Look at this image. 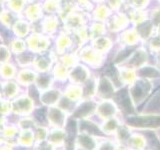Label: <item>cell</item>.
Returning a JSON list of instances; mask_svg holds the SVG:
<instances>
[{
    "instance_id": "5b68a950",
    "label": "cell",
    "mask_w": 160,
    "mask_h": 150,
    "mask_svg": "<svg viewBox=\"0 0 160 150\" xmlns=\"http://www.w3.org/2000/svg\"><path fill=\"white\" fill-rule=\"evenodd\" d=\"M57 18L53 16H48L44 19L42 23V30L45 34H51L53 33L57 28Z\"/></svg>"
},
{
    "instance_id": "ba28073f",
    "label": "cell",
    "mask_w": 160,
    "mask_h": 150,
    "mask_svg": "<svg viewBox=\"0 0 160 150\" xmlns=\"http://www.w3.org/2000/svg\"><path fill=\"white\" fill-rule=\"evenodd\" d=\"M26 0H7V5L10 11L14 13H19L24 10Z\"/></svg>"
},
{
    "instance_id": "7a4b0ae2",
    "label": "cell",
    "mask_w": 160,
    "mask_h": 150,
    "mask_svg": "<svg viewBox=\"0 0 160 150\" xmlns=\"http://www.w3.org/2000/svg\"><path fill=\"white\" fill-rule=\"evenodd\" d=\"M12 30L18 38H24L28 36L30 33V24L23 19L16 20L12 25Z\"/></svg>"
},
{
    "instance_id": "d6986e66",
    "label": "cell",
    "mask_w": 160,
    "mask_h": 150,
    "mask_svg": "<svg viewBox=\"0 0 160 150\" xmlns=\"http://www.w3.org/2000/svg\"><path fill=\"white\" fill-rule=\"evenodd\" d=\"M150 28H151V25H150V23H144L143 25H141V26H139V33H141L142 36L146 37L147 35L149 34Z\"/></svg>"
},
{
    "instance_id": "8fae6325",
    "label": "cell",
    "mask_w": 160,
    "mask_h": 150,
    "mask_svg": "<svg viewBox=\"0 0 160 150\" xmlns=\"http://www.w3.org/2000/svg\"><path fill=\"white\" fill-rule=\"evenodd\" d=\"M51 62H50V60L46 57H39L37 59H35L34 61V65L35 67H36L38 70H40V71H46V70H48L50 68V64Z\"/></svg>"
},
{
    "instance_id": "ffe728a7",
    "label": "cell",
    "mask_w": 160,
    "mask_h": 150,
    "mask_svg": "<svg viewBox=\"0 0 160 150\" xmlns=\"http://www.w3.org/2000/svg\"><path fill=\"white\" fill-rule=\"evenodd\" d=\"M62 62H63V65H73V63L75 62L74 55H71V54L64 55L62 57Z\"/></svg>"
},
{
    "instance_id": "277c9868",
    "label": "cell",
    "mask_w": 160,
    "mask_h": 150,
    "mask_svg": "<svg viewBox=\"0 0 160 150\" xmlns=\"http://www.w3.org/2000/svg\"><path fill=\"white\" fill-rule=\"evenodd\" d=\"M82 19L79 15L70 14L65 18V27L69 30H79L81 28Z\"/></svg>"
},
{
    "instance_id": "ac0fdd59",
    "label": "cell",
    "mask_w": 160,
    "mask_h": 150,
    "mask_svg": "<svg viewBox=\"0 0 160 150\" xmlns=\"http://www.w3.org/2000/svg\"><path fill=\"white\" fill-rule=\"evenodd\" d=\"M141 74L144 75V76H147V75H149L150 77H155L158 75V72L155 70L154 68H151V67H146L141 70Z\"/></svg>"
},
{
    "instance_id": "52a82bcc",
    "label": "cell",
    "mask_w": 160,
    "mask_h": 150,
    "mask_svg": "<svg viewBox=\"0 0 160 150\" xmlns=\"http://www.w3.org/2000/svg\"><path fill=\"white\" fill-rule=\"evenodd\" d=\"M71 45V39L69 38L68 35L62 34L58 37L56 41V48L59 53H62L65 49H67Z\"/></svg>"
},
{
    "instance_id": "5bb4252c",
    "label": "cell",
    "mask_w": 160,
    "mask_h": 150,
    "mask_svg": "<svg viewBox=\"0 0 160 150\" xmlns=\"http://www.w3.org/2000/svg\"><path fill=\"white\" fill-rule=\"evenodd\" d=\"M81 56L88 62H91L96 59V54H95L91 49H84L81 52Z\"/></svg>"
},
{
    "instance_id": "7c38bea8",
    "label": "cell",
    "mask_w": 160,
    "mask_h": 150,
    "mask_svg": "<svg viewBox=\"0 0 160 150\" xmlns=\"http://www.w3.org/2000/svg\"><path fill=\"white\" fill-rule=\"evenodd\" d=\"M117 101L126 109L130 108V102H129V99L127 97V92H126V90H125V89L121 90V91L118 93Z\"/></svg>"
},
{
    "instance_id": "603a6c76",
    "label": "cell",
    "mask_w": 160,
    "mask_h": 150,
    "mask_svg": "<svg viewBox=\"0 0 160 150\" xmlns=\"http://www.w3.org/2000/svg\"><path fill=\"white\" fill-rule=\"evenodd\" d=\"M145 0H133V2L135 5H142L144 3Z\"/></svg>"
},
{
    "instance_id": "8992f818",
    "label": "cell",
    "mask_w": 160,
    "mask_h": 150,
    "mask_svg": "<svg viewBox=\"0 0 160 150\" xmlns=\"http://www.w3.org/2000/svg\"><path fill=\"white\" fill-rule=\"evenodd\" d=\"M11 51L15 54H22L26 50L27 44L26 41H24L22 38H15L11 42Z\"/></svg>"
},
{
    "instance_id": "6da1fadb",
    "label": "cell",
    "mask_w": 160,
    "mask_h": 150,
    "mask_svg": "<svg viewBox=\"0 0 160 150\" xmlns=\"http://www.w3.org/2000/svg\"><path fill=\"white\" fill-rule=\"evenodd\" d=\"M49 38L43 34L33 32L28 36L26 40L27 47L34 53H42L46 51L49 46Z\"/></svg>"
},
{
    "instance_id": "e0dca14e",
    "label": "cell",
    "mask_w": 160,
    "mask_h": 150,
    "mask_svg": "<svg viewBox=\"0 0 160 150\" xmlns=\"http://www.w3.org/2000/svg\"><path fill=\"white\" fill-rule=\"evenodd\" d=\"M144 59H145V53H143L141 51H138L136 53V55L133 57V59L131 60V63L133 65H139V63L142 62Z\"/></svg>"
},
{
    "instance_id": "cb8c5ba5",
    "label": "cell",
    "mask_w": 160,
    "mask_h": 150,
    "mask_svg": "<svg viewBox=\"0 0 160 150\" xmlns=\"http://www.w3.org/2000/svg\"><path fill=\"white\" fill-rule=\"evenodd\" d=\"M2 11H3V10H2V8H1V6H0V15H1V13H2Z\"/></svg>"
},
{
    "instance_id": "9c48e42d",
    "label": "cell",
    "mask_w": 160,
    "mask_h": 150,
    "mask_svg": "<svg viewBox=\"0 0 160 150\" xmlns=\"http://www.w3.org/2000/svg\"><path fill=\"white\" fill-rule=\"evenodd\" d=\"M42 9L47 13H54L60 9V1L59 0H45L43 3Z\"/></svg>"
},
{
    "instance_id": "2e32d148",
    "label": "cell",
    "mask_w": 160,
    "mask_h": 150,
    "mask_svg": "<svg viewBox=\"0 0 160 150\" xmlns=\"http://www.w3.org/2000/svg\"><path fill=\"white\" fill-rule=\"evenodd\" d=\"M1 70H2V73L6 76H9V75H12L14 72V67L12 66L10 63H3L2 66H1Z\"/></svg>"
},
{
    "instance_id": "7402d4cb",
    "label": "cell",
    "mask_w": 160,
    "mask_h": 150,
    "mask_svg": "<svg viewBox=\"0 0 160 150\" xmlns=\"http://www.w3.org/2000/svg\"><path fill=\"white\" fill-rule=\"evenodd\" d=\"M151 46L155 49H158L160 47V39L159 38H154L151 41Z\"/></svg>"
},
{
    "instance_id": "4fadbf2b",
    "label": "cell",
    "mask_w": 160,
    "mask_h": 150,
    "mask_svg": "<svg viewBox=\"0 0 160 150\" xmlns=\"http://www.w3.org/2000/svg\"><path fill=\"white\" fill-rule=\"evenodd\" d=\"M9 58L10 50L6 46H4V45H0V63H6Z\"/></svg>"
},
{
    "instance_id": "30bf717a",
    "label": "cell",
    "mask_w": 160,
    "mask_h": 150,
    "mask_svg": "<svg viewBox=\"0 0 160 150\" xmlns=\"http://www.w3.org/2000/svg\"><path fill=\"white\" fill-rule=\"evenodd\" d=\"M0 21L4 24L5 26L12 27V25L14 24V18L12 15V11L10 10H3L1 15H0Z\"/></svg>"
},
{
    "instance_id": "d4e9b609",
    "label": "cell",
    "mask_w": 160,
    "mask_h": 150,
    "mask_svg": "<svg viewBox=\"0 0 160 150\" xmlns=\"http://www.w3.org/2000/svg\"><path fill=\"white\" fill-rule=\"evenodd\" d=\"M26 1H31L32 2V1H36V0H26Z\"/></svg>"
},
{
    "instance_id": "9a60e30c",
    "label": "cell",
    "mask_w": 160,
    "mask_h": 150,
    "mask_svg": "<svg viewBox=\"0 0 160 150\" xmlns=\"http://www.w3.org/2000/svg\"><path fill=\"white\" fill-rule=\"evenodd\" d=\"M109 46V41L107 39H97L95 41V47L98 50H104L107 49Z\"/></svg>"
},
{
    "instance_id": "44dd1931",
    "label": "cell",
    "mask_w": 160,
    "mask_h": 150,
    "mask_svg": "<svg viewBox=\"0 0 160 150\" xmlns=\"http://www.w3.org/2000/svg\"><path fill=\"white\" fill-rule=\"evenodd\" d=\"M150 107L153 108V109H159L160 108V91L155 95V97L153 98Z\"/></svg>"
},
{
    "instance_id": "3957f363",
    "label": "cell",
    "mask_w": 160,
    "mask_h": 150,
    "mask_svg": "<svg viewBox=\"0 0 160 150\" xmlns=\"http://www.w3.org/2000/svg\"><path fill=\"white\" fill-rule=\"evenodd\" d=\"M42 6L39 3H31L25 9V15L29 21H37L42 17Z\"/></svg>"
}]
</instances>
